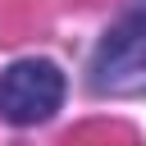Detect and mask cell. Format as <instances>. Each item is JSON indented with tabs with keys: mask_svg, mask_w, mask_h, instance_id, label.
Here are the masks:
<instances>
[{
	"mask_svg": "<svg viewBox=\"0 0 146 146\" xmlns=\"http://www.w3.org/2000/svg\"><path fill=\"white\" fill-rule=\"evenodd\" d=\"M87 82L96 96H146V0H132L96 41Z\"/></svg>",
	"mask_w": 146,
	"mask_h": 146,
	"instance_id": "1",
	"label": "cell"
},
{
	"mask_svg": "<svg viewBox=\"0 0 146 146\" xmlns=\"http://www.w3.org/2000/svg\"><path fill=\"white\" fill-rule=\"evenodd\" d=\"M64 73L50 59H14L0 73V119L14 128H36L64 105Z\"/></svg>",
	"mask_w": 146,
	"mask_h": 146,
	"instance_id": "2",
	"label": "cell"
}]
</instances>
